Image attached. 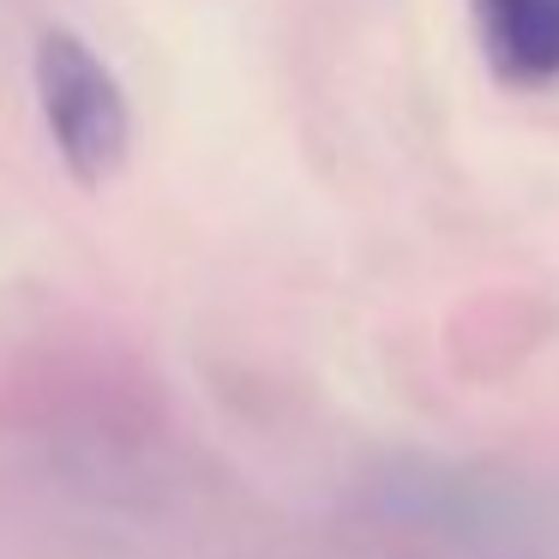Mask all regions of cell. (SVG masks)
Returning <instances> with one entry per match:
<instances>
[{
    "label": "cell",
    "mask_w": 559,
    "mask_h": 559,
    "mask_svg": "<svg viewBox=\"0 0 559 559\" xmlns=\"http://www.w3.org/2000/svg\"><path fill=\"white\" fill-rule=\"evenodd\" d=\"M37 103L79 187H103L121 175L127 145H133V109H127L121 79L97 61L85 37L49 31L37 43Z\"/></svg>",
    "instance_id": "1"
},
{
    "label": "cell",
    "mask_w": 559,
    "mask_h": 559,
    "mask_svg": "<svg viewBox=\"0 0 559 559\" xmlns=\"http://www.w3.org/2000/svg\"><path fill=\"white\" fill-rule=\"evenodd\" d=\"M475 43L499 85H559V0H475Z\"/></svg>",
    "instance_id": "2"
}]
</instances>
